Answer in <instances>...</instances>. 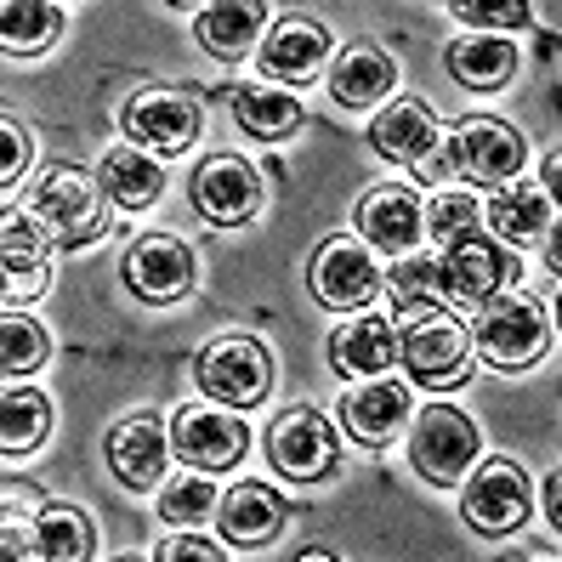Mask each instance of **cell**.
Instances as JSON below:
<instances>
[{"label":"cell","instance_id":"cell-39","mask_svg":"<svg viewBox=\"0 0 562 562\" xmlns=\"http://www.w3.org/2000/svg\"><path fill=\"white\" fill-rule=\"evenodd\" d=\"M454 18H467L477 29H517L528 23V7H454Z\"/></svg>","mask_w":562,"mask_h":562},{"label":"cell","instance_id":"cell-41","mask_svg":"<svg viewBox=\"0 0 562 562\" xmlns=\"http://www.w3.org/2000/svg\"><path fill=\"white\" fill-rule=\"evenodd\" d=\"M295 562H336V557H329V551H302Z\"/></svg>","mask_w":562,"mask_h":562},{"label":"cell","instance_id":"cell-11","mask_svg":"<svg viewBox=\"0 0 562 562\" xmlns=\"http://www.w3.org/2000/svg\"><path fill=\"white\" fill-rule=\"evenodd\" d=\"M460 512H467V522L477 528V535H494V540L512 535V528H522V517H528V477H522V467L494 454L488 467L467 483Z\"/></svg>","mask_w":562,"mask_h":562},{"label":"cell","instance_id":"cell-14","mask_svg":"<svg viewBox=\"0 0 562 562\" xmlns=\"http://www.w3.org/2000/svg\"><path fill=\"white\" fill-rule=\"evenodd\" d=\"M125 284L143 295V302H177V295L193 290V256L182 239L171 234H148L131 245L125 256Z\"/></svg>","mask_w":562,"mask_h":562},{"label":"cell","instance_id":"cell-18","mask_svg":"<svg viewBox=\"0 0 562 562\" xmlns=\"http://www.w3.org/2000/svg\"><path fill=\"white\" fill-rule=\"evenodd\" d=\"M370 148L392 165H420L438 148V114L420 103V97H404L370 120Z\"/></svg>","mask_w":562,"mask_h":562},{"label":"cell","instance_id":"cell-16","mask_svg":"<svg viewBox=\"0 0 562 562\" xmlns=\"http://www.w3.org/2000/svg\"><path fill=\"white\" fill-rule=\"evenodd\" d=\"M329 57V29L313 23V18H284L273 23V35L261 41V69H268V80H318V63Z\"/></svg>","mask_w":562,"mask_h":562},{"label":"cell","instance_id":"cell-30","mask_svg":"<svg viewBox=\"0 0 562 562\" xmlns=\"http://www.w3.org/2000/svg\"><path fill=\"white\" fill-rule=\"evenodd\" d=\"M488 222H494V234L512 239V245L540 239L551 227V193H540V188H501L488 200Z\"/></svg>","mask_w":562,"mask_h":562},{"label":"cell","instance_id":"cell-40","mask_svg":"<svg viewBox=\"0 0 562 562\" xmlns=\"http://www.w3.org/2000/svg\"><path fill=\"white\" fill-rule=\"evenodd\" d=\"M546 517H551V528H557V522H562V517H557V477H551V483H546Z\"/></svg>","mask_w":562,"mask_h":562},{"label":"cell","instance_id":"cell-6","mask_svg":"<svg viewBox=\"0 0 562 562\" xmlns=\"http://www.w3.org/2000/svg\"><path fill=\"white\" fill-rule=\"evenodd\" d=\"M120 125H125V137L137 154H177L200 137V103L188 91L154 86V91H137L120 109Z\"/></svg>","mask_w":562,"mask_h":562},{"label":"cell","instance_id":"cell-13","mask_svg":"<svg viewBox=\"0 0 562 562\" xmlns=\"http://www.w3.org/2000/svg\"><path fill=\"white\" fill-rule=\"evenodd\" d=\"M0 273H7V295L35 302L52 284V239L29 211H0Z\"/></svg>","mask_w":562,"mask_h":562},{"label":"cell","instance_id":"cell-12","mask_svg":"<svg viewBox=\"0 0 562 562\" xmlns=\"http://www.w3.org/2000/svg\"><path fill=\"white\" fill-rule=\"evenodd\" d=\"M171 449L200 472H222L245 454V420L234 409H211V404H188L171 420Z\"/></svg>","mask_w":562,"mask_h":562},{"label":"cell","instance_id":"cell-38","mask_svg":"<svg viewBox=\"0 0 562 562\" xmlns=\"http://www.w3.org/2000/svg\"><path fill=\"white\" fill-rule=\"evenodd\" d=\"M154 562H227L211 540H200V535H177V540H165L159 546V557Z\"/></svg>","mask_w":562,"mask_h":562},{"label":"cell","instance_id":"cell-32","mask_svg":"<svg viewBox=\"0 0 562 562\" xmlns=\"http://www.w3.org/2000/svg\"><path fill=\"white\" fill-rule=\"evenodd\" d=\"M52 352V336L29 313H0V375H35Z\"/></svg>","mask_w":562,"mask_h":562},{"label":"cell","instance_id":"cell-43","mask_svg":"<svg viewBox=\"0 0 562 562\" xmlns=\"http://www.w3.org/2000/svg\"><path fill=\"white\" fill-rule=\"evenodd\" d=\"M125 562H137V557H125Z\"/></svg>","mask_w":562,"mask_h":562},{"label":"cell","instance_id":"cell-20","mask_svg":"<svg viewBox=\"0 0 562 562\" xmlns=\"http://www.w3.org/2000/svg\"><path fill=\"white\" fill-rule=\"evenodd\" d=\"M165 449H171L165 426L154 415H131L109 432V467L125 488H154L165 472Z\"/></svg>","mask_w":562,"mask_h":562},{"label":"cell","instance_id":"cell-15","mask_svg":"<svg viewBox=\"0 0 562 562\" xmlns=\"http://www.w3.org/2000/svg\"><path fill=\"white\" fill-rule=\"evenodd\" d=\"M501 284H506V256L488 239L472 234L438 250V295H449V302H488Z\"/></svg>","mask_w":562,"mask_h":562},{"label":"cell","instance_id":"cell-26","mask_svg":"<svg viewBox=\"0 0 562 562\" xmlns=\"http://www.w3.org/2000/svg\"><path fill=\"white\" fill-rule=\"evenodd\" d=\"M52 432V404L35 386H0V454H29Z\"/></svg>","mask_w":562,"mask_h":562},{"label":"cell","instance_id":"cell-29","mask_svg":"<svg viewBox=\"0 0 562 562\" xmlns=\"http://www.w3.org/2000/svg\"><path fill=\"white\" fill-rule=\"evenodd\" d=\"M261 23H268V7H256V0H222V7L200 12V46L211 57H239L261 35Z\"/></svg>","mask_w":562,"mask_h":562},{"label":"cell","instance_id":"cell-10","mask_svg":"<svg viewBox=\"0 0 562 562\" xmlns=\"http://www.w3.org/2000/svg\"><path fill=\"white\" fill-rule=\"evenodd\" d=\"M193 205L200 216L222 222V227H239L261 211V177L256 165L239 154H211L200 171H193Z\"/></svg>","mask_w":562,"mask_h":562},{"label":"cell","instance_id":"cell-2","mask_svg":"<svg viewBox=\"0 0 562 562\" xmlns=\"http://www.w3.org/2000/svg\"><path fill=\"white\" fill-rule=\"evenodd\" d=\"M472 347L494 370H528V363H540L551 352V318L528 295H488L472 329Z\"/></svg>","mask_w":562,"mask_h":562},{"label":"cell","instance_id":"cell-35","mask_svg":"<svg viewBox=\"0 0 562 562\" xmlns=\"http://www.w3.org/2000/svg\"><path fill=\"white\" fill-rule=\"evenodd\" d=\"M472 227H477V200H467V193H443V200L432 205V234H438V245L472 239Z\"/></svg>","mask_w":562,"mask_h":562},{"label":"cell","instance_id":"cell-23","mask_svg":"<svg viewBox=\"0 0 562 562\" xmlns=\"http://www.w3.org/2000/svg\"><path fill=\"white\" fill-rule=\"evenodd\" d=\"M392 80H398V69H392V57L375 52V46H347L329 63V91H336V103H347V109H375L392 91Z\"/></svg>","mask_w":562,"mask_h":562},{"label":"cell","instance_id":"cell-3","mask_svg":"<svg viewBox=\"0 0 562 562\" xmlns=\"http://www.w3.org/2000/svg\"><path fill=\"white\" fill-rule=\"evenodd\" d=\"M398 358H404V375L420 386H460L472 363V329L438 307H415L409 329L398 336Z\"/></svg>","mask_w":562,"mask_h":562},{"label":"cell","instance_id":"cell-25","mask_svg":"<svg viewBox=\"0 0 562 562\" xmlns=\"http://www.w3.org/2000/svg\"><path fill=\"white\" fill-rule=\"evenodd\" d=\"M517 46L501 41V35H467L449 46V75L472 91H501L512 75H517Z\"/></svg>","mask_w":562,"mask_h":562},{"label":"cell","instance_id":"cell-1","mask_svg":"<svg viewBox=\"0 0 562 562\" xmlns=\"http://www.w3.org/2000/svg\"><path fill=\"white\" fill-rule=\"evenodd\" d=\"M29 216L41 222V234L52 245H91L109 227L103 193L86 171L75 165H46V171L29 182Z\"/></svg>","mask_w":562,"mask_h":562},{"label":"cell","instance_id":"cell-31","mask_svg":"<svg viewBox=\"0 0 562 562\" xmlns=\"http://www.w3.org/2000/svg\"><path fill=\"white\" fill-rule=\"evenodd\" d=\"M57 29H63V12L46 7V0H7L0 7V52H46L57 41Z\"/></svg>","mask_w":562,"mask_h":562},{"label":"cell","instance_id":"cell-21","mask_svg":"<svg viewBox=\"0 0 562 562\" xmlns=\"http://www.w3.org/2000/svg\"><path fill=\"white\" fill-rule=\"evenodd\" d=\"M392 358H398V329L375 313L347 318L336 336H329V363L352 381H375L381 370H392Z\"/></svg>","mask_w":562,"mask_h":562},{"label":"cell","instance_id":"cell-37","mask_svg":"<svg viewBox=\"0 0 562 562\" xmlns=\"http://www.w3.org/2000/svg\"><path fill=\"white\" fill-rule=\"evenodd\" d=\"M0 562H41L35 557V535L18 522V512L0 517Z\"/></svg>","mask_w":562,"mask_h":562},{"label":"cell","instance_id":"cell-7","mask_svg":"<svg viewBox=\"0 0 562 562\" xmlns=\"http://www.w3.org/2000/svg\"><path fill=\"white\" fill-rule=\"evenodd\" d=\"M449 165H454V177H467V182H483V188H501L522 171V137L512 125L501 120H460L449 131Z\"/></svg>","mask_w":562,"mask_h":562},{"label":"cell","instance_id":"cell-28","mask_svg":"<svg viewBox=\"0 0 562 562\" xmlns=\"http://www.w3.org/2000/svg\"><path fill=\"white\" fill-rule=\"evenodd\" d=\"M234 120L261 143H279L302 125V103L279 86H234Z\"/></svg>","mask_w":562,"mask_h":562},{"label":"cell","instance_id":"cell-8","mask_svg":"<svg viewBox=\"0 0 562 562\" xmlns=\"http://www.w3.org/2000/svg\"><path fill=\"white\" fill-rule=\"evenodd\" d=\"M268 460L295 477V483H313V477H329L341 460V443H336V426H329L318 409H290L273 432H268Z\"/></svg>","mask_w":562,"mask_h":562},{"label":"cell","instance_id":"cell-34","mask_svg":"<svg viewBox=\"0 0 562 562\" xmlns=\"http://www.w3.org/2000/svg\"><path fill=\"white\" fill-rule=\"evenodd\" d=\"M392 295L404 302V313L432 307V295H438V256H404L398 268H392Z\"/></svg>","mask_w":562,"mask_h":562},{"label":"cell","instance_id":"cell-33","mask_svg":"<svg viewBox=\"0 0 562 562\" xmlns=\"http://www.w3.org/2000/svg\"><path fill=\"white\" fill-rule=\"evenodd\" d=\"M216 483L211 477H177L171 488L159 494V517L165 522H177V528H193V522H205L211 512H216Z\"/></svg>","mask_w":562,"mask_h":562},{"label":"cell","instance_id":"cell-4","mask_svg":"<svg viewBox=\"0 0 562 562\" xmlns=\"http://www.w3.org/2000/svg\"><path fill=\"white\" fill-rule=\"evenodd\" d=\"M200 386L222 409H256L273 386V352L256 336H222L200 352Z\"/></svg>","mask_w":562,"mask_h":562},{"label":"cell","instance_id":"cell-17","mask_svg":"<svg viewBox=\"0 0 562 562\" xmlns=\"http://www.w3.org/2000/svg\"><path fill=\"white\" fill-rule=\"evenodd\" d=\"M216 528L227 546H268L284 528V501L268 483H234L216 501Z\"/></svg>","mask_w":562,"mask_h":562},{"label":"cell","instance_id":"cell-19","mask_svg":"<svg viewBox=\"0 0 562 562\" xmlns=\"http://www.w3.org/2000/svg\"><path fill=\"white\" fill-rule=\"evenodd\" d=\"M358 234L370 239L375 250L386 256H415V239H420V205L409 188H370L358 200Z\"/></svg>","mask_w":562,"mask_h":562},{"label":"cell","instance_id":"cell-5","mask_svg":"<svg viewBox=\"0 0 562 562\" xmlns=\"http://www.w3.org/2000/svg\"><path fill=\"white\" fill-rule=\"evenodd\" d=\"M409 460H415V472H420L426 483L454 488L460 472L477 460V420L460 415V409H449V404L420 409L415 438H409Z\"/></svg>","mask_w":562,"mask_h":562},{"label":"cell","instance_id":"cell-22","mask_svg":"<svg viewBox=\"0 0 562 562\" xmlns=\"http://www.w3.org/2000/svg\"><path fill=\"white\" fill-rule=\"evenodd\" d=\"M341 420L358 443H386L409 420V386L404 381H363L347 392Z\"/></svg>","mask_w":562,"mask_h":562},{"label":"cell","instance_id":"cell-9","mask_svg":"<svg viewBox=\"0 0 562 562\" xmlns=\"http://www.w3.org/2000/svg\"><path fill=\"white\" fill-rule=\"evenodd\" d=\"M313 295L324 307H336V313H358V307H370V295L381 290V268H375V256L363 250L358 239H324L318 256H313Z\"/></svg>","mask_w":562,"mask_h":562},{"label":"cell","instance_id":"cell-24","mask_svg":"<svg viewBox=\"0 0 562 562\" xmlns=\"http://www.w3.org/2000/svg\"><path fill=\"white\" fill-rule=\"evenodd\" d=\"M159 188H165V171H159L154 154L114 148V154H103V165H97V193L125 205V211H148L159 200Z\"/></svg>","mask_w":562,"mask_h":562},{"label":"cell","instance_id":"cell-27","mask_svg":"<svg viewBox=\"0 0 562 562\" xmlns=\"http://www.w3.org/2000/svg\"><path fill=\"white\" fill-rule=\"evenodd\" d=\"M97 528L75 506H41L35 512V557L41 562H91Z\"/></svg>","mask_w":562,"mask_h":562},{"label":"cell","instance_id":"cell-36","mask_svg":"<svg viewBox=\"0 0 562 562\" xmlns=\"http://www.w3.org/2000/svg\"><path fill=\"white\" fill-rule=\"evenodd\" d=\"M29 154H35V148H29V131L0 114V188H12L29 171Z\"/></svg>","mask_w":562,"mask_h":562},{"label":"cell","instance_id":"cell-42","mask_svg":"<svg viewBox=\"0 0 562 562\" xmlns=\"http://www.w3.org/2000/svg\"><path fill=\"white\" fill-rule=\"evenodd\" d=\"M0 295H7V273H0Z\"/></svg>","mask_w":562,"mask_h":562}]
</instances>
